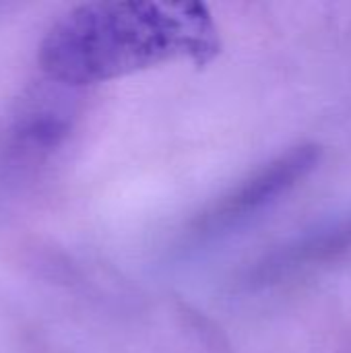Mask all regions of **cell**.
Listing matches in <instances>:
<instances>
[{"label": "cell", "instance_id": "obj_1", "mask_svg": "<svg viewBox=\"0 0 351 353\" xmlns=\"http://www.w3.org/2000/svg\"><path fill=\"white\" fill-rule=\"evenodd\" d=\"M219 48L217 25L203 2L99 0L56 19L37 60L56 83L83 87L178 60L205 66Z\"/></svg>", "mask_w": 351, "mask_h": 353}, {"label": "cell", "instance_id": "obj_2", "mask_svg": "<svg viewBox=\"0 0 351 353\" xmlns=\"http://www.w3.org/2000/svg\"><path fill=\"white\" fill-rule=\"evenodd\" d=\"M321 149L314 145L294 147L288 153L273 159L269 165L252 174L246 182L236 186L228 196H223L201 221L199 228L215 232L230 228L252 213L265 209L267 205L285 196L298 182H302L319 163Z\"/></svg>", "mask_w": 351, "mask_h": 353}, {"label": "cell", "instance_id": "obj_3", "mask_svg": "<svg viewBox=\"0 0 351 353\" xmlns=\"http://www.w3.org/2000/svg\"><path fill=\"white\" fill-rule=\"evenodd\" d=\"M348 248H351V223L319 238L317 242L304 246L300 252L304 256L312 259V256H331V254H337V252L348 250Z\"/></svg>", "mask_w": 351, "mask_h": 353}]
</instances>
